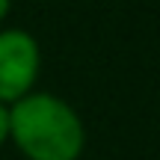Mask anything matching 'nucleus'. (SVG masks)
Returning <instances> with one entry per match:
<instances>
[{"instance_id":"1","label":"nucleus","mask_w":160,"mask_h":160,"mask_svg":"<svg viewBox=\"0 0 160 160\" xmlns=\"http://www.w3.org/2000/svg\"><path fill=\"white\" fill-rule=\"evenodd\" d=\"M9 139L27 160H80L86 125L65 98L33 89L9 104Z\"/></svg>"},{"instance_id":"2","label":"nucleus","mask_w":160,"mask_h":160,"mask_svg":"<svg viewBox=\"0 0 160 160\" xmlns=\"http://www.w3.org/2000/svg\"><path fill=\"white\" fill-rule=\"evenodd\" d=\"M42 74V48L30 30H0V104H15L36 89Z\"/></svg>"},{"instance_id":"4","label":"nucleus","mask_w":160,"mask_h":160,"mask_svg":"<svg viewBox=\"0 0 160 160\" xmlns=\"http://www.w3.org/2000/svg\"><path fill=\"white\" fill-rule=\"evenodd\" d=\"M9 9H12V0H0V21L9 15Z\"/></svg>"},{"instance_id":"3","label":"nucleus","mask_w":160,"mask_h":160,"mask_svg":"<svg viewBox=\"0 0 160 160\" xmlns=\"http://www.w3.org/2000/svg\"><path fill=\"white\" fill-rule=\"evenodd\" d=\"M9 139V104H0V145Z\"/></svg>"}]
</instances>
